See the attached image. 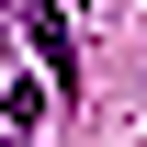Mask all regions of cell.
<instances>
[{"label":"cell","instance_id":"1","mask_svg":"<svg viewBox=\"0 0 147 147\" xmlns=\"http://www.w3.org/2000/svg\"><path fill=\"white\" fill-rule=\"evenodd\" d=\"M23 34H34V57H45V79H57V91H79V45H68V23H57L45 0L23 11Z\"/></svg>","mask_w":147,"mask_h":147},{"label":"cell","instance_id":"2","mask_svg":"<svg viewBox=\"0 0 147 147\" xmlns=\"http://www.w3.org/2000/svg\"><path fill=\"white\" fill-rule=\"evenodd\" d=\"M0 23H11V0H0Z\"/></svg>","mask_w":147,"mask_h":147}]
</instances>
